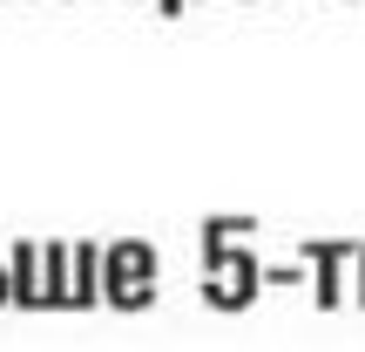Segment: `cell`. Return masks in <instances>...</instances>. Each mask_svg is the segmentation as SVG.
Here are the masks:
<instances>
[{"label":"cell","mask_w":365,"mask_h":352,"mask_svg":"<svg viewBox=\"0 0 365 352\" xmlns=\"http://www.w3.org/2000/svg\"><path fill=\"white\" fill-rule=\"evenodd\" d=\"M352 298H359V305H365V244H359V251H352Z\"/></svg>","instance_id":"7"},{"label":"cell","mask_w":365,"mask_h":352,"mask_svg":"<svg viewBox=\"0 0 365 352\" xmlns=\"http://www.w3.org/2000/svg\"><path fill=\"white\" fill-rule=\"evenodd\" d=\"M156 285H163L156 244H143V237H115V244H102V298L115 305V312H143V305H156Z\"/></svg>","instance_id":"1"},{"label":"cell","mask_w":365,"mask_h":352,"mask_svg":"<svg viewBox=\"0 0 365 352\" xmlns=\"http://www.w3.org/2000/svg\"><path fill=\"white\" fill-rule=\"evenodd\" d=\"M0 305H14V291H7V258H0Z\"/></svg>","instance_id":"8"},{"label":"cell","mask_w":365,"mask_h":352,"mask_svg":"<svg viewBox=\"0 0 365 352\" xmlns=\"http://www.w3.org/2000/svg\"><path fill=\"white\" fill-rule=\"evenodd\" d=\"M264 291V258L244 244H203V298L217 312H237Z\"/></svg>","instance_id":"2"},{"label":"cell","mask_w":365,"mask_h":352,"mask_svg":"<svg viewBox=\"0 0 365 352\" xmlns=\"http://www.w3.org/2000/svg\"><path fill=\"white\" fill-rule=\"evenodd\" d=\"M352 237H325V244H298V258L312 264V291L318 305H345V271H352Z\"/></svg>","instance_id":"3"},{"label":"cell","mask_w":365,"mask_h":352,"mask_svg":"<svg viewBox=\"0 0 365 352\" xmlns=\"http://www.w3.org/2000/svg\"><path fill=\"white\" fill-rule=\"evenodd\" d=\"M68 298L102 305V244H68Z\"/></svg>","instance_id":"5"},{"label":"cell","mask_w":365,"mask_h":352,"mask_svg":"<svg viewBox=\"0 0 365 352\" xmlns=\"http://www.w3.org/2000/svg\"><path fill=\"white\" fill-rule=\"evenodd\" d=\"M250 231H257L250 217H210V223H203V244H244Z\"/></svg>","instance_id":"6"},{"label":"cell","mask_w":365,"mask_h":352,"mask_svg":"<svg viewBox=\"0 0 365 352\" xmlns=\"http://www.w3.org/2000/svg\"><path fill=\"white\" fill-rule=\"evenodd\" d=\"M7 291H14V305L41 312V244L34 237H21V244L7 251Z\"/></svg>","instance_id":"4"},{"label":"cell","mask_w":365,"mask_h":352,"mask_svg":"<svg viewBox=\"0 0 365 352\" xmlns=\"http://www.w3.org/2000/svg\"><path fill=\"white\" fill-rule=\"evenodd\" d=\"M182 7H190V0H156V14H182Z\"/></svg>","instance_id":"9"}]
</instances>
